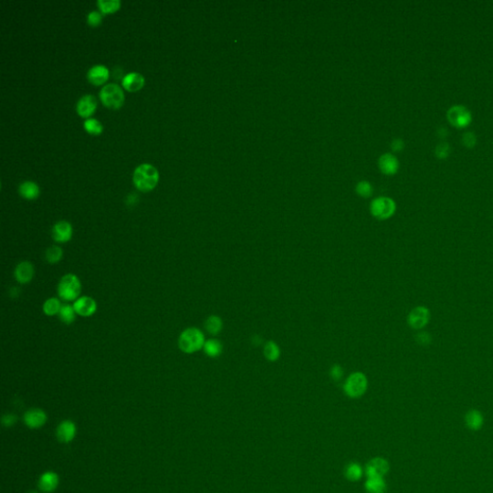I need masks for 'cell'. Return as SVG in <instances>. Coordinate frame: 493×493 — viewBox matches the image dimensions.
<instances>
[{"mask_svg": "<svg viewBox=\"0 0 493 493\" xmlns=\"http://www.w3.org/2000/svg\"><path fill=\"white\" fill-rule=\"evenodd\" d=\"M159 179L157 169L151 164H142L137 167L133 174V182L137 189L149 192L156 186Z\"/></svg>", "mask_w": 493, "mask_h": 493, "instance_id": "1", "label": "cell"}, {"mask_svg": "<svg viewBox=\"0 0 493 493\" xmlns=\"http://www.w3.org/2000/svg\"><path fill=\"white\" fill-rule=\"evenodd\" d=\"M204 332L198 328H188L180 333L179 347L185 354H194L204 349L205 343Z\"/></svg>", "mask_w": 493, "mask_h": 493, "instance_id": "2", "label": "cell"}, {"mask_svg": "<svg viewBox=\"0 0 493 493\" xmlns=\"http://www.w3.org/2000/svg\"><path fill=\"white\" fill-rule=\"evenodd\" d=\"M82 284L79 278L75 274L65 275L58 284V296L65 302H76L80 297Z\"/></svg>", "mask_w": 493, "mask_h": 493, "instance_id": "3", "label": "cell"}, {"mask_svg": "<svg viewBox=\"0 0 493 493\" xmlns=\"http://www.w3.org/2000/svg\"><path fill=\"white\" fill-rule=\"evenodd\" d=\"M368 387V380L362 372H354L345 381L343 389L350 398L361 397Z\"/></svg>", "mask_w": 493, "mask_h": 493, "instance_id": "4", "label": "cell"}, {"mask_svg": "<svg viewBox=\"0 0 493 493\" xmlns=\"http://www.w3.org/2000/svg\"><path fill=\"white\" fill-rule=\"evenodd\" d=\"M100 95L104 105L113 109H119L125 102V94L121 88L115 83L103 86Z\"/></svg>", "mask_w": 493, "mask_h": 493, "instance_id": "5", "label": "cell"}, {"mask_svg": "<svg viewBox=\"0 0 493 493\" xmlns=\"http://www.w3.org/2000/svg\"><path fill=\"white\" fill-rule=\"evenodd\" d=\"M396 210L394 201L387 196H380L375 199L370 205L371 214L378 220H386L390 218Z\"/></svg>", "mask_w": 493, "mask_h": 493, "instance_id": "6", "label": "cell"}, {"mask_svg": "<svg viewBox=\"0 0 493 493\" xmlns=\"http://www.w3.org/2000/svg\"><path fill=\"white\" fill-rule=\"evenodd\" d=\"M447 119L457 128H464L471 121V113L463 105H454L447 112Z\"/></svg>", "mask_w": 493, "mask_h": 493, "instance_id": "7", "label": "cell"}, {"mask_svg": "<svg viewBox=\"0 0 493 493\" xmlns=\"http://www.w3.org/2000/svg\"><path fill=\"white\" fill-rule=\"evenodd\" d=\"M430 310L425 306H416L408 316V324L414 330L424 328L430 321Z\"/></svg>", "mask_w": 493, "mask_h": 493, "instance_id": "8", "label": "cell"}, {"mask_svg": "<svg viewBox=\"0 0 493 493\" xmlns=\"http://www.w3.org/2000/svg\"><path fill=\"white\" fill-rule=\"evenodd\" d=\"M73 229L70 223L67 221H57L51 231L52 239L58 244L68 243L72 238Z\"/></svg>", "mask_w": 493, "mask_h": 493, "instance_id": "9", "label": "cell"}, {"mask_svg": "<svg viewBox=\"0 0 493 493\" xmlns=\"http://www.w3.org/2000/svg\"><path fill=\"white\" fill-rule=\"evenodd\" d=\"M77 314L82 317H90L94 315L97 309L96 302L93 298L82 296L77 299L73 304Z\"/></svg>", "mask_w": 493, "mask_h": 493, "instance_id": "10", "label": "cell"}, {"mask_svg": "<svg viewBox=\"0 0 493 493\" xmlns=\"http://www.w3.org/2000/svg\"><path fill=\"white\" fill-rule=\"evenodd\" d=\"M15 279L20 284H27L33 280L35 269L33 264L29 261H21L15 269Z\"/></svg>", "mask_w": 493, "mask_h": 493, "instance_id": "11", "label": "cell"}, {"mask_svg": "<svg viewBox=\"0 0 493 493\" xmlns=\"http://www.w3.org/2000/svg\"><path fill=\"white\" fill-rule=\"evenodd\" d=\"M389 470V464L384 459L375 458L366 465V474L368 478L378 477L383 478Z\"/></svg>", "mask_w": 493, "mask_h": 493, "instance_id": "12", "label": "cell"}, {"mask_svg": "<svg viewBox=\"0 0 493 493\" xmlns=\"http://www.w3.org/2000/svg\"><path fill=\"white\" fill-rule=\"evenodd\" d=\"M97 102L93 94H85L77 102V110L78 114L84 118L90 117L96 108Z\"/></svg>", "mask_w": 493, "mask_h": 493, "instance_id": "13", "label": "cell"}, {"mask_svg": "<svg viewBox=\"0 0 493 493\" xmlns=\"http://www.w3.org/2000/svg\"><path fill=\"white\" fill-rule=\"evenodd\" d=\"M46 418L47 417H46L45 412L40 408L29 409V410L26 411V414L23 416L24 423L29 428H32V429H37V428L42 427L45 423Z\"/></svg>", "mask_w": 493, "mask_h": 493, "instance_id": "14", "label": "cell"}, {"mask_svg": "<svg viewBox=\"0 0 493 493\" xmlns=\"http://www.w3.org/2000/svg\"><path fill=\"white\" fill-rule=\"evenodd\" d=\"M87 77L91 83L94 85H101L109 77V70L103 65H95L88 70Z\"/></svg>", "mask_w": 493, "mask_h": 493, "instance_id": "15", "label": "cell"}, {"mask_svg": "<svg viewBox=\"0 0 493 493\" xmlns=\"http://www.w3.org/2000/svg\"><path fill=\"white\" fill-rule=\"evenodd\" d=\"M77 433V427L73 422L66 420L60 424L57 429L58 439L62 442H69L73 439Z\"/></svg>", "mask_w": 493, "mask_h": 493, "instance_id": "16", "label": "cell"}, {"mask_svg": "<svg viewBox=\"0 0 493 493\" xmlns=\"http://www.w3.org/2000/svg\"><path fill=\"white\" fill-rule=\"evenodd\" d=\"M144 83L145 78L139 72H129L122 79V85L130 92L140 90L144 86Z\"/></svg>", "mask_w": 493, "mask_h": 493, "instance_id": "17", "label": "cell"}, {"mask_svg": "<svg viewBox=\"0 0 493 493\" xmlns=\"http://www.w3.org/2000/svg\"><path fill=\"white\" fill-rule=\"evenodd\" d=\"M379 166L383 174L393 175L398 170L399 162L393 154L385 153L381 156L379 160Z\"/></svg>", "mask_w": 493, "mask_h": 493, "instance_id": "18", "label": "cell"}, {"mask_svg": "<svg viewBox=\"0 0 493 493\" xmlns=\"http://www.w3.org/2000/svg\"><path fill=\"white\" fill-rule=\"evenodd\" d=\"M58 476L54 472H46L42 475L39 481L40 488L45 492L53 491L58 485Z\"/></svg>", "mask_w": 493, "mask_h": 493, "instance_id": "19", "label": "cell"}, {"mask_svg": "<svg viewBox=\"0 0 493 493\" xmlns=\"http://www.w3.org/2000/svg\"><path fill=\"white\" fill-rule=\"evenodd\" d=\"M18 191L20 196L27 200H35L40 195V188L37 185V183L30 180L20 183Z\"/></svg>", "mask_w": 493, "mask_h": 493, "instance_id": "20", "label": "cell"}, {"mask_svg": "<svg viewBox=\"0 0 493 493\" xmlns=\"http://www.w3.org/2000/svg\"><path fill=\"white\" fill-rule=\"evenodd\" d=\"M264 357L271 362H275L279 360L281 357V349L280 346L274 342V341H268L264 344L263 347Z\"/></svg>", "mask_w": 493, "mask_h": 493, "instance_id": "21", "label": "cell"}, {"mask_svg": "<svg viewBox=\"0 0 493 493\" xmlns=\"http://www.w3.org/2000/svg\"><path fill=\"white\" fill-rule=\"evenodd\" d=\"M365 488L368 493H385L386 485L383 478L370 477L366 481Z\"/></svg>", "mask_w": 493, "mask_h": 493, "instance_id": "22", "label": "cell"}, {"mask_svg": "<svg viewBox=\"0 0 493 493\" xmlns=\"http://www.w3.org/2000/svg\"><path fill=\"white\" fill-rule=\"evenodd\" d=\"M204 351L207 357H212V358L220 357L223 353V345L221 341L214 338L205 341Z\"/></svg>", "mask_w": 493, "mask_h": 493, "instance_id": "23", "label": "cell"}, {"mask_svg": "<svg viewBox=\"0 0 493 493\" xmlns=\"http://www.w3.org/2000/svg\"><path fill=\"white\" fill-rule=\"evenodd\" d=\"M204 328L209 334L218 335L223 330V321L219 316L211 315L206 319L204 323Z\"/></svg>", "mask_w": 493, "mask_h": 493, "instance_id": "24", "label": "cell"}, {"mask_svg": "<svg viewBox=\"0 0 493 493\" xmlns=\"http://www.w3.org/2000/svg\"><path fill=\"white\" fill-rule=\"evenodd\" d=\"M465 422H466V425L469 429H471L473 431H477V430L481 429V427L483 426L484 418H483V415L481 414L480 411L472 409V410L468 411L467 414L465 416Z\"/></svg>", "mask_w": 493, "mask_h": 493, "instance_id": "25", "label": "cell"}, {"mask_svg": "<svg viewBox=\"0 0 493 493\" xmlns=\"http://www.w3.org/2000/svg\"><path fill=\"white\" fill-rule=\"evenodd\" d=\"M61 301L57 298H50L43 303V311L46 316H54L59 314L62 308Z\"/></svg>", "mask_w": 493, "mask_h": 493, "instance_id": "26", "label": "cell"}, {"mask_svg": "<svg viewBox=\"0 0 493 493\" xmlns=\"http://www.w3.org/2000/svg\"><path fill=\"white\" fill-rule=\"evenodd\" d=\"M60 320L66 325H70L76 321L77 311L73 306L63 305L59 312Z\"/></svg>", "mask_w": 493, "mask_h": 493, "instance_id": "27", "label": "cell"}, {"mask_svg": "<svg viewBox=\"0 0 493 493\" xmlns=\"http://www.w3.org/2000/svg\"><path fill=\"white\" fill-rule=\"evenodd\" d=\"M63 258V250L59 246H51L45 252V259L48 263L56 264Z\"/></svg>", "mask_w": 493, "mask_h": 493, "instance_id": "28", "label": "cell"}, {"mask_svg": "<svg viewBox=\"0 0 493 493\" xmlns=\"http://www.w3.org/2000/svg\"><path fill=\"white\" fill-rule=\"evenodd\" d=\"M345 475L350 481H357L362 476V469L356 462L350 463L345 470Z\"/></svg>", "mask_w": 493, "mask_h": 493, "instance_id": "29", "label": "cell"}, {"mask_svg": "<svg viewBox=\"0 0 493 493\" xmlns=\"http://www.w3.org/2000/svg\"><path fill=\"white\" fill-rule=\"evenodd\" d=\"M97 5L103 13H113L120 6L119 0H98Z\"/></svg>", "mask_w": 493, "mask_h": 493, "instance_id": "30", "label": "cell"}, {"mask_svg": "<svg viewBox=\"0 0 493 493\" xmlns=\"http://www.w3.org/2000/svg\"><path fill=\"white\" fill-rule=\"evenodd\" d=\"M84 128L89 133L94 134V135L101 134L102 132V129H103L102 122L98 121L96 119H92V118L86 119L85 122H84Z\"/></svg>", "mask_w": 493, "mask_h": 493, "instance_id": "31", "label": "cell"}, {"mask_svg": "<svg viewBox=\"0 0 493 493\" xmlns=\"http://www.w3.org/2000/svg\"><path fill=\"white\" fill-rule=\"evenodd\" d=\"M373 188L368 181H361L357 185V193L362 198H369L372 195Z\"/></svg>", "mask_w": 493, "mask_h": 493, "instance_id": "32", "label": "cell"}, {"mask_svg": "<svg viewBox=\"0 0 493 493\" xmlns=\"http://www.w3.org/2000/svg\"><path fill=\"white\" fill-rule=\"evenodd\" d=\"M450 153V145L448 143L446 142H441L439 143L438 145H436V149H435V154L437 157L439 158H444V157H447Z\"/></svg>", "mask_w": 493, "mask_h": 493, "instance_id": "33", "label": "cell"}, {"mask_svg": "<svg viewBox=\"0 0 493 493\" xmlns=\"http://www.w3.org/2000/svg\"><path fill=\"white\" fill-rule=\"evenodd\" d=\"M87 20H88V23L90 26H98L102 22V15L97 11H92L91 13H89V15L87 17Z\"/></svg>", "mask_w": 493, "mask_h": 493, "instance_id": "34", "label": "cell"}, {"mask_svg": "<svg viewBox=\"0 0 493 493\" xmlns=\"http://www.w3.org/2000/svg\"><path fill=\"white\" fill-rule=\"evenodd\" d=\"M343 368L339 364H334L330 370V376L334 382H339L343 377Z\"/></svg>", "mask_w": 493, "mask_h": 493, "instance_id": "35", "label": "cell"}, {"mask_svg": "<svg viewBox=\"0 0 493 493\" xmlns=\"http://www.w3.org/2000/svg\"><path fill=\"white\" fill-rule=\"evenodd\" d=\"M476 135L473 132H465L462 136V143L467 147H472L476 144Z\"/></svg>", "mask_w": 493, "mask_h": 493, "instance_id": "36", "label": "cell"}, {"mask_svg": "<svg viewBox=\"0 0 493 493\" xmlns=\"http://www.w3.org/2000/svg\"><path fill=\"white\" fill-rule=\"evenodd\" d=\"M415 339H416L417 343L419 345H422V346L429 345L431 343V340H432V338H431V336H430V334L428 332H420V333H418L416 337H415Z\"/></svg>", "mask_w": 493, "mask_h": 493, "instance_id": "37", "label": "cell"}, {"mask_svg": "<svg viewBox=\"0 0 493 493\" xmlns=\"http://www.w3.org/2000/svg\"><path fill=\"white\" fill-rule=\"evenodd\" d=\"M16 421H17V417L15 416L14 414H6V415L3 416V419H2L3 425L6 426V427L14 425Z\"/></svg>", "mask_w": 493, "mask_h": 493, "instance_id": "38", "label": "cell"}, {"mask_svg": "<svg viewBox=\"0 0 493 493\" xmlns=\"http://www.w3.org/2000/svg\"><path fill=\"white\" fill-rule=\"evenodd\" d=\"M391 147L394 152H399L404 147V142L401 139H395L392 142Z\"/></svg>", "mask_w": 493, "mask_h": 493, "instance_id": "39", "label": "cell"}, {"mask_svg": "<svg viewBox=\"0 0 493 493\" xmlns=\"http://www.w3.org/2000/svg\"><path fill=\"white\" fill-rule=\"evenodd\" d=\"M438 134H439V136L440 137H445L448 134V130L444 128H439Z\"/></svg>", "mask_w": 493, "mask_h": 493, "instance_id": "40", "label": "cell"}, {"mask_svg": "<svg viewBox=\"0 0 493 493\" xmlns=\"http://www.w3.org/2000/svg\"><path fill=\"white\" fill-rule=\"evenodd\" d=\"M30 493H37V492H30Z\"/></svg>", "mask_w": 493, "mask_h": 493, "instance_id": "41", "label": "cell"}]
</instances>
